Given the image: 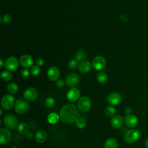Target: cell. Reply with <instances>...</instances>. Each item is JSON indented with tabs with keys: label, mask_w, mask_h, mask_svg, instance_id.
<instances>
[{
	"label": "cell",
	"mask_w": 148,
	"mask_h": 148,
	"mask_svg": "<svg viewBox=\"0 0 148 148\" xmlns=\"http://www.w3.org/2000/svg\"><path fill=\"white\" fill-rule=\"evenodd\" d=\"M68 66L71 69H75L78 66L77 61L75 60H71L68 63Z\"/></svg>",
	"instance_id": "cell-32"
},
{
	"label": "cell",
	"mask_w": 148,
	"mask_h": 148,
	"mask_svg": "<svg viewBox=\"0 0 148 148\" xmlns=\"http://www.w3.org/2000/svg\"><path fill=\"white\" fill-rule=\"evenodd\" d=\"M75 125L77 128L79 129H83L86 126V121L84 119L79 117L75 121Z\"/></svg>",
	"instance_id": "cell-27"
},
{
	"label": "cell",
	"mask_w": 148,
	"mask_h": 148,
	"mask_svg": "<svg viewBox=\"0 0 148 148\" xmlns=\"http://www.w3.org/2000/svg\"><path fill=\"white\" fill-rule=\"evenodd\" d=\"M29 104L24 99H19L15 102L14 109L18 114H24L29 110Z\"/></svg>",
	"instance_id": "cell-3"
},
{
	"label": "cell",
	"mask_w": 148,
	"mask_h": 148,
	"mask_svg": "<svg viewBox=\"0 0 148 148\" xmlns=\"http://www.w3.org/2000/svg\"><path fill=\"white\" fill-rule=\"evenodd\" d=\"M92 67L97 71H100L104 68L106 65V60L103 56H96L92 60Z\"/></svg>",
	"instance_id": "cell-9"
},
{
	"label": "cell",
	"mask_w": 148,
	"mask_h": 148,
	"mask_svg": "<svg viewBox=\"0 0 148 148\" xmlns=\"http://www.w3.org/2000/svg\"><path fill=\"white\" fill-rule=\"evenodd\" d=\"M108 101L112 105H117L121 101V96L119 93L113 92L109 94L108 97Z\"/></svg>",
	"instance_id": "cell-16"
},
{
	"label": "cell",
	"mask_w": 148,
	"mask_h": 148,
	"mask_svg": "<svg viewBox=\"0 0 148 148\" xmlns=\"http://www.w3.org/2000/svg\"><path fill=\"white\" fill-rule=\"evenodd\" d=\"M120 18L121 20L122 21H126L128 20V17H127V16L125 15V14H124L121 15V16H120Z\"/></svg>",
	"instance_id": "cell-36"
},
{
	"label": "cell",
	"mask_w": 148,
	"mask_h": 148,
	"mask_svg": "<svg viewBox=\"0 0 148 148\" xmlns=\"http://www.w3.org/2000/svg\"><path fill=\"white\" fill-rule=\"evenodd\" d=\"M1 104L2 108L6 110L11 109L15 104L14 97L9 94L4 95L1 99Z\"/></svg>",
	"instance_id": "cell-5"
},
{
	"label": "cell",
	"mask_w": 148,
	"mask_h": 148,
	"mask_svg": "<svg viewBox=\"0 0 148 148\" xmlns=\"http://www.w3.org/2000/svg\"><path fill=\"white\" fill-rule=\"evenodd\" d=\"M141 136V132L138 129H132L127 132L124 135V139L128 143H133L139 140Z\"/></svg>",
	"instance_id": "cell-2"
},
{
	"label": "cell",
	"mask_w": 148,
	"mask_h": 148,
	"mask_svg": "<svg viewBox=\"0 0 148 148\" xmlns=\"http://www.w3.org/2000/svg\"><path fill=\"white\" fill-rule=\"evenodd\" d=\"M84 58H86V55H85V53L82 51H79L76 54V55L75 56V60L76 61H77V62H79V61L82 62V61Z\"/></svg>",
	"instance_id": "cell-30"
},
{
	"label": "cell",
	"mask_w": 148,
	"mask_h": 148,
	"mask_svg": "<svg viewBox=\"0 0 148 148\" xmlns=\"http://www.w3.org/2000/svg\"><path fill=\"white\" fill-rule=\"evenodd\" d=\"M4 125L8 128L14 129L18 126V120L17 117L12 114H6L3 120Z\"/></svg>",
	"instance_id": "cell-4"
},
{
	"label": "cell",
	"mask_w": 148,
	"mask_h": 148,
	"mask_svg": "<svg viewBox=\"0 0 148 148\" xmlns=\"http://www.w3.org/2000/svg\"><path fill=\"white\" fill-rule=\"evenodd\" d=\"M56 86H57V87L59 88H61L64 86V82L62 79H59L58 80H57L56 83Z\"/></svg>",
	"instance_id": "cell-34"
},
{
	"label": "cell",
	"mask_w": 148,
	"mask_h": 148,
	"mask_svg": "<svg viewBox=\"0 0 148 148\" xmlns=\"http://www.w3.org/2000/svg\"><path fill=\"white\" fill-rule=\"evenodd\" d=\"M60 75V69L57 67L54 66H53L49 68L47 72V75L49 79L53 82L58 80Z\"/></svg>",
	"instance_id": "cell-13"
},
{
	"label": "cell",
	"mask_w": 148,
	"mask_h": 148,
	"mask_svg": "<svg viewBox=\"0 0 148 148\" xmlns=\"http://www.w3.org/2000/svg\"><path fill=\"white\" fill-rule=\"evenodd\" d=\"M124 119L123 118L119 115H116L113 117L110 121V124L112 127L115 129L120 128L122 127L123 124Z\"/></svg>",
	"instance_id": "cell-17"
},
{
	"label": "cell",
	"mask_w": 148,
	"mask_h": 148,
	"mask_svg": "<svg viewBox=\"0 0 148 148\" xmlns=\"http://www.w3.org/2000/svg\"><path fill=\"white\" fill-rule=\"evenodd\" d=\"M24 98L29 102L35 101L38 97V91L34 87H29L27 88L24 92Z\"/></svg>",
	"instance_id": "cell-11"
},
{
	"label": "cell",
	"mask_w": 148,
	"mask_h": 148,
	"mask_svg": "<svg viewBox=\"0 0 148 148\" xmlns=\"http://www.w3.org/2000/svg\"><path fill=\"white\" fill-rule=\"evenodd\" d=\"M145 146L146 148H148V138L145 140Z\"/></svg>",
	"instance_id": "cell-39"
},
{
	"label": "cell",
	"mask_w": 148,
	"mask_h": 148,
	"mask_svg": "<svg viewBox=\"0 0 148 148\" xmlns=\"http://www.w3.org/2000/svg\"><path fill=\"white\" fill-rule=\"evenodd\" d=\"M124 121L125 125L128 127H135L137 125L138 123V119L136 116L134 114H126L125 116Z\"/></svg>",
	"instance_id": "cell-15"
},
{
	"label": "cell",
	"mask_w": 148,
	"mask_h": 148,
	"mask_svg": "<svg viewBox=\"0 0 148 148\" xmlns=\"http://www.w3.org/2000/svg\"><path fill=\"white\" fill-rule=\"evenodd\" d=\"M40 72V68L38 65H34L31 69V73L34 76H38Z\"/></svg>",
	"instance_id": "cell-31"
},
{
	"label": "cell",
	"mask_w": 148,
	"mask_h": 148,
	"mask_svg": "<svg viewBox=\"0 0 148 148\" xmlns=\"http://www.w3.org/2000/svg\"><path fill=\"white\" fill-rule=\"evenodd\" d=\"M60 119V115L57 113L52 112L50 113L47 116V121L50 124H56L57 123Z\"/></svg>",
	"instance_id": "cell-21"
},
{
	"label": "cell",
	"mask_w": 148,
	"mask_h": 148,
	"mask_svg": "<svg viewBox=\"0 0 148 148\" xmlns=\"http://www.w3.org/2000/svg\"><path fill=\"white\" fill-rule=\"evenodd\" d=\"M80 82L79 76L75 73H71L67 75L65 77V83L66 84L72 87L76 86Z\"/></svg>",
	"instance_id": "cell-7"
},
{
	"label": "cell",
	"mask_w": 148,
	"mask_h": 148,
	"mask_svg": "<svg viewBox=\"0 0 148 148\" xmlns=\"http://www.w3.org/2000/svg\"><path fill=\"white\" fill-rule=\"evenodd\" d=\"M19 62L21 66L25 68L31 67L34 64V60L32 56L28 54H24L21 56Z\"/></svg>",
	"instance_id": "cell-14"
},
{
	"label": "cell",
	"mask_w": 148,
	"mask_h": 148,
	"mask_svg": "<svg viewBox=\"0 0 148 148\" xmlns=\"http://www.w3.org/2000/svg\"><path fill=\"white\" fill-rule=\"evenodd\" d=\"M77 105L80 111L82 112H86L90 109L91 102L89 98L86 96H83L80 97L77 101Z\"/></svg>",
	"instance_id": "cell-6"
},
{
	"label": "cell",
	"mask_w": 148,
	"mask_h": 148,
	"mask_svg": "<svg viewBox=\"0 0 148 148\" xmlns=\"http://www.w3.org/2000/svg\"><path fill=\"white\" fill-rule=\"evenodd\" d=\"M79 110L73 104H66L64 105L60 112V120L66 124L73 123L79 118Z\"/></svg>",
	"instance_id": "cell-1"
},
{
	"label": "cell",
	"mask_w": 148,
	"mask_h": 148,
	"mask_svg": "<svg viewBox=\"0 0 148 148\" xmlns=\"http://www.w3.org/2000/svg\"><path fill=\"white\" fill-rule=\"evenodd\" d=\"M97 80L100 83H105L108 80V75L103 72H99L97 75Z\"/></svg>",
	"instance_id": "cell-23"
},
{
	"label": "cell",
	"mask_w": 148,
	"mask_h": 148,
	"mask_svg": "<svg viewBox=\"0 0 148 148\" xmlns=\"http://www.w3.org/2000/svg\"><path fill=\"white\" fill-rule=\"evenodd\" d=\"M56 104V99L52 97H48L47 98H46V101H45V105L49 107V108H51L53 106H54Z\"/></svg>",
	"instance_id": "cell-29"
},
{
	"label": "cell",
	"mask_w": 148,
	"mask_h": 148,
	"mask_svg": "<svg viewBox=\"0 0 148 148\" xmlns=\"http://www.w3.org/2000/svg\"><path fill=\"white\" fill-rule=\"evenodd\" d=\"M21 75L23 78H27L30 75V72L27 68L23 69L21 71Z\"/></svg>",
	"instance_id": "cell-33"
},
{
	"label": "cell",
	"mask_w": 148,
	"mask_h": 148,
	"mask_svg": "<svg viewBox=\"0 0 148 148\" xmlns=\"http://www.w3.org/2000/svg\"><path fill=\"white\" fill-rule=\"evenodd\" d=\"M1 77L3 80L9 82L12 79V74L9 71H3L1 74Z\"/></svg>",
	"instance_id": "cell-25"
},
{
	"label": "cell",
	"mask_w": 148,
	"mask_h": 148,
	"mask_svg": "<svg viewBox=\"0 0 148 148\" xmlns=\"http://www.w3.org/2000/svg\"><path fill=\"white\" fill-rule=\"evenodd\" d=\"M47 134L43 130L38 131L35 135V140L37 142L39 143H42L46 141L47 139Z\"/></svg>",
	"instance_id": "cell-19"
},
{
	"label": "cell",
	"mask_w": 148,
	"mask_h": 148,
	"mask_svg": "<svg viewBox=\"0 0 148 148\" xmlns=\"http://www.w3.org/2000/svg\"><path fill=\"white\" fill-rule=\"evenodd\" d=\"M104 146L105 148H117L118 143L115 138H109L106 140Z\"/></svg>",
	"instance_id": "cell-20"
},
{
	"label": "cell",
	"mask_w": 148,
	"mask_h": 148,
	"mask_svg": "<svg viewBox=\"0 0 148 148\" xmlns=\"http://www.w3.org/2000/svg\"><path fill=\"white\" fill-rule=\"evenodd\" d=\"M0 64H1V68H2L3 65L5 64L4 61H3V59L2 58H0Z\"/></svg>",
	"instance_id": "cell-38"
},
{
	"label": "cell",
	"mask_w": 148,
	"mask_h": 148,
	"mask_svg": "<svg viewBox=\"0 0 148 148\" xmlns=\"http://www.w3.org/2000/svg\"><path fill=\"white\" fill-rule=\"evenodd\" d=\"M80 97V91L79 89L73 87L70 88L66 93V98L68 101L72 102L78 101Z\"/></svg>",
	"instance_id": "cell-10"
},
{
	"label": "cell",
	"mask_w": 148,
	"mask_h": 148,
	"mask_svg": "<svg viewBox=\"0 0 148 148\" xmlns=\"http://www.w3.org/2000/svg\"><path fill=\"white\" fill-rule=\"evenodd\" d=\"M43 64H44V60L42 58H39L37 59V60H36V64H37V65L40 66L43 65Z\"/></svg>",
	"instance_id": "cell-35"
},
{
	"label": "cell",
	"mask_w": 148,
	"mask_h": 148,
	"mask_svg": "<svg viewBox=\"0 0 148 148\" xmlns=\"http://www.w3.org/2000/svg\"><path fill=\"white\" fill-rule=\"evenodd\" d=\"M5 66L6 69L9 71H15L18 66V61L17 58L14 56L9 57L6 60Z\"/></svg>",
	"instance_id": "cell-8"
},
{
	"label": "cell",
	"mask_w": 148,
	"mask_h": 148,
	"mask_svg": "<svg viewBox=\"0 0 148 148\" xmlns=\"http://www.w3.org/2000/svg\"><path fill=\"white\" fill-rule=\"evenodd\" d=\"M12 135L10 131L5 128L0 129V143L1 145H5L11 140Z\"/></svg>",
	"instance_id": "cell-12"
},
{
	"label": "cell",
	"mask_w": 148,
	"mask_h": 148,
	"mask_svg": "<svg viewBox=\"0 0 148 148\" xmlns=\"http://www.w3.org/2000/svg\"><path fill=\"white\" fill-rule=\"evenodd\" d=\"M10 148H18L17 147H15V146H13V147H10Z\"/></svg>",
	"instance_id": "cell-41"
},
{
	"label": "cell",
	"mask_w": 148,
	"mask_h": 148,
	"mask_svg": "<svg viewBox=\"0 0 148 148\" xmlns=\"http://www.w3.org/2000/svg\"><path fill=\"white\" fill-rule=\"evenodd\" d=\"M105 113L107 116L112 117L115 114L116 109L113 106H111V105L108 106L105 109Z\"/></svg>",
	"instance_id": "cell-26"
},
{
	"label": "cell",
	"mask_w": 148,
	"mask_h": 148,
	"mask_svg": "<svg viewBox=\"0 0 148 148\" xmlns=\"http://www.w3.org/2000/svg\"><path fill=\"white\" fill-rule=\"evenodd\" d=\"M0 113H1V116H2V109H0Z\"/></svg>",
	"instance_id": "cell-40"
},
{
	"label": "cell",
	"mask_w": 148,
	"mask_h": 148,
	"mask_svg": "<svg viewBox=\"0 0 148 148\" xmlns=\"http://www.w3.org/2000/svg\"><path fill=\"white\" fill-rule=\"evenodd\" d=\"M92 68L91 64L88 61H82L79 64V69L82 73L89 72Z\"/></svg>",
	"instance_id": "cell-18"
},
{
	"label": "cell",
	"mask_w": 148,
	"mask_h": 148,
	"mask_svg": "<svg viewBox=\"0 0 148 148\" xmlns=\"http://www.w3.org/2000/svg\"><path fill=\"white\" fill-rule=\"evenodd\" d=\"M17 131L20 134H25L28 131V125L25 123H20L17 126Z\"/></svg>",
	"instance_id": "cell-22"
},
{
	"label": "cell",
	"mask_w": 148,
	"mask_h": 148,
	"mask_svg": "<svg viewBox=\"0 0 148 148\" xmlns=\"http://www.w3.org/2000/svg\"><path fill=\"white\" fill-rule=\"evenodd\" d=\"M18 89V87L17 84L13 82L9 83L7 86L8 91L12 94H16L17 92Z\"/></svg>",
	"instance_id": "cell-24"
},
{
	"label": "cell",
	"mask_w": 148,
	"mask_h": 148,
	"mask_svg": "<svg viewBox=\"0 0 148 148\" xmlns=\"http://www.w3.org/2000/svg\"><path fill=\"white\" fill-rule=\"evenodd\" d=\"M124 112L127 114H130L132 113V109L130 108H126L124 110Z\"/></svg>",
	"instance_id": "cell-37"
},
{
	"label": "cell",
	"mask_w": 148,
	"mask_h": 148,
	"mask_svg": "<svg viewBox=\"0 0 148 148\" xmlns=\"http://www.w3.org/2000/svg\"><path fill=\"white\" fill-rule=\"evenodd\" d=\"M12 18L10 14H5L2 18L1 16V23H2L3 24H8L12 21Z\"/></svg>",
	"instance_id": "cell-28"
}]
</instances>
